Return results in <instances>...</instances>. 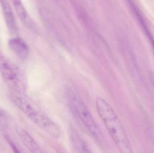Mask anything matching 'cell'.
Segmentation results:
<instances>
[{"label": "cell", "instance_id": "9c48e42d", "mask_svg": "<svg viewBox=\"0 0 154 153\" xmlns=\"http://www.w3.org/2000/svg\"><path fill=\"white\" fill-rule=\"evenodd\" d=\"M14 6L16 12L18 13L20 19H23L28 16V13L23 5L20 0H11Z\"/></svg>", "mask_w": 154, "mask_h": 153}, {"label": "cell", "instance_id": "7a4b0ae2", "mask_svg": "<svg viewBox=\"0 0 154 153\" xmlns=\"http://www.w3.org/2000/svg\"><path fill=\"white\" fill-rule=\"evenodd\" d=\"M13 100L16 106L37 125L54 138L60 137V132L56 124L25 94H13Z\"/></svg>", "mask_w": 154, "mask_h": 153}, {"label": "cell", "instance_id": "5b68a950", "mask_svg": "<svg viewBox=\"0 0 154 153\" xmlns=\"http://www.w3.org/2000/svg\"><path fill=\"white\" fill-rule=\"evenodd\" d=\"M6 25L11 33L17 32V25L15 17L7 0H0Z\"/></svg>", "mask_w": 154, "mask_h": 153}, {"label": "cell", "instance_id": "8fae6325", "mask_svg": "<svg viewBox=\"0 0 154 153\" xmlns=\"http://www.w3.org/2000/svg\"><path fill=\"white\" fill-rule=\"evenodd\" d=\"M5 138L6 142H7L8 144L9 145L10 147L11 148V149H12L13 151H14V152L16 153H20V151L18 150V148L16 147V146L14 144V143H13L12 140L11 139V137H10L9 135H5Z\"/></svg>", "mask_w": 154, "mask_h": 153}, {"label": "cell", "instance_id": "ba28073f", "mask_svg": "<svg viewBox=\"0 0 154 153\" xmlns=\"http://www.w3.org/2000/svg\"><path fill=\"white\" fill-rule=\"evenodd\" d=\"M71 139L74 149L78 152H91L86 143L76 132H73L71 133Z\"/></svg>", "mask_w": 154, "mask_h": 153}, {"label": "cell", "instance_id": "30bf717a", "mask_svg": "<svg viewBox=\"0 0 154 153\" xmlns=\"http://www.w3.org/2000/svg\"><path fill=\"white\" fill-rule=\"evenodd\" d=\"M9 116L5 111L0 109V127H6L9 123Z\"/></svg>", "mask_w": 154, "mask_h": 153}, {"label": "cell", "instance_id": "6da1fadb", "mask_svg": "<svg viewBox=\"0 0 154 153\" xmlns=\"http://www.w3.org/2000/svg\"><path fill=\"white\" fill-rule=\"evenodd\" d=\"M96 105L99 115L119 150L124 153L132 152L125 130L111 107L105 100L100 98L96 99Z\"/></svg>", "mask_w": 154, "mask_h": 153}, {"label": "cell", "instance_id": "7c38bea8", "mask_svg": "<svg viewBox=\"0 0 154 153\" xmlns=\"http://www.w3.org/2000/svg\"><path fill=\"white\" fill-rule=\"evenodd\" d=\"M149 75H150V79L151 83L152 84V86H153L154 88V73L152 72H150Z\"/></svg>", "mask_w": 154, "mask_h": 153}, {"label": "cell", "instance_id": "8992f818", "mask_svg": "<svg viewBox=\"0 0 154 153\" xmlns=\"http://www.w3.org/2000/svg\"><path fill=\"white\" fill-rule=\"evenodd\" d=\"M11 49L20 59H25L28 57L29 49L26 43L21 39L14 38L9 41Z\"/></svg>", "mask_w": 154, "mask_h": 153}, {"label": "cell", "instance_id": "277c9868", "mask_svg": "<svg viewBox=\"0 0 154 153\" xmlns=\"http://www.w3.org/2000/svg\"><path fill=\"white\" fill-rule=\"evenodd\" d=\"M0 72L14 94H25L27 81L23 72L5 57H0Z\"/></svg>", "mask_w": 154, "mask_h": 153}, {"label": "cell", "instance_id": "3957f363", "mask_svg": "<svg viewBox=\"0 0 154 153\" xmlns=\"http://www.w3.org/2000/svg\"><path fill=\"white\" fill-rule=\"evenodd\" d=\"M67 96L69 106L72 114L84 125L94 138L99 140L101 137L100 131L84 102L71 90H68Z\"/></svg>", "mask_w": 154, "mask_h": 153}, {"label": "cell", "instance_id": "52a82bcc", "mask_svg": "<svg viewBox=\"0 0 154 153\" xmlns=\"http://www.w3.org/2000/svg\"><path fill=\"white\" fill-rule=\"evenodd\" d=\"M17 133L22 142L30 152L32 153H42V149L30 135L23 129L18 128Z\"/></svg>", "mask_w": 154, "mask_h": 153}]
</instances>
